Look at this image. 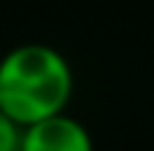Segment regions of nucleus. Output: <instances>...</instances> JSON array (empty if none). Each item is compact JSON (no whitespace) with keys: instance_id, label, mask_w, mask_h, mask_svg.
Here are the masks:
<instances>
[{"instance_id":"obj_1","label":"nucleus","mask_w":154,"mask_h":151,"mask_svg":"<svg viewBox=\"0 0 154 151\" xmlns=\"http://www.w3.org/2000/svg\"><path fill=\"white\" fill-rule=\"evenodd\" d=\"M73 68L49 43H19L0 59V111L22 130L68 111Z\"/></svg>"},{"instance_id":"obj_2","label":"nucleus","mask_w":154,"mask_h":151,"mask_svg":"<svg viewBox=\"0 0 154 151\" xmlns=\"http://www.w3.org/2000/svg\"><path fill=\"white\" fill-rule=\"evenodd\" d=\"M19 151H95L92 132L68 111L24 127Z\"/></svg>"},{"instance_id":"obj_3","label":"nucleus","mask_w":154,"mask_h":151,"mask_svg":"<svg viewBox=\"0 0 154 151\" xmlns=\"http://www.w3.org/2000/svg\"><path fill=\"white\" fill-rule=\"evenodd\" d=\"M22 132L24 130L0 111V151H19L22 149Z\"/></svg>"}]
</instances>
